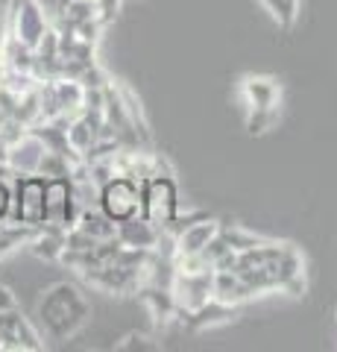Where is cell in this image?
I'll return each mask as SVG.
<instances>
[{"instance_id": "5bb4252c", "label": "cell", "mask_w": 337, "mask_h": 352, "mask_svg": "<svg viewBox=\"0 0 337 352\" xmlns=\"http://www.w3.org/2000/svg\"><path fill=\"white\" fill-rule=\"evenodd\" d=\"M161 229L153 226L147 217H129L124 223H117V241L124 247H135V250H156Z\"/></svg>"}, {"instance_id": "ba28073f", "label": "cell", "mask_w": 337, "mask_h": 352, "mask_svg": "<svg viewBox=\"0 0 337 352\" xmlns=\"http://www.w3.org/2000/svg\"><path fill=\"white\" fill-rule=\"evenodd\" d=\"M0 335H3V352H38L45 349L41 335L32 329V323L15 308L0 311Z\"/></svg>"}, {"instance_id": "44dd1931", "label": "cell", "mask_w": 337, "mask_h": 352, "mask_svg": "<svg viewBox=\"0 0 337 352\" xmlns=\"http://www.w3.org/2000/svg\"><path fill=\"white\" fill-rule=\"evenodd\" d=\"M12 217V182L0 179V220Z\"/></svg>"}, {"instance_id": "7c38bea8", "label": "cell", "mask_w": 337, "mask_h": 352, "mask_svg": "<svg viewBox=\"0 0 337 352\" xmlns=\"http://www.w3.org/2000/svg\"><path fill=\"white\" fill-rule=\"evenodd\" d=\"M135 294L141 296V302L150 308V317L156 320V326H167L179 317L176 300H173V291L167 285H141Z\"/></svg>"}, {"instance_id": "4fadbf2b", "label": "cell", "mask_w": 337, "mask_h": 352, "mask_svg": "<svg viewBox=\"0 0 337 352\" xmlns=\"http://www.w3.org/2000/svg\"><path fill=\"white\" fill-rule=\"evenodd\" d=\"M211 296L220 302H229V305H241L246 300H253L255 288L249 285L241 273L235 270H214V288H211Z\"/></svg>"}, {"instance_id": "ffe728a7", "label": "cell", "mask_w": 337, "mask_h": 352, "mask_svg": "<svg viewBox=\"0 0 337 352\" xmlns=\"http://www.w3.org/2000/svg\"><path fill=\"white\" fill-rule=\"evenodd\" d=\"M220 238L229 244L235 252H244V250H253L258 244H264L267 238H258L253 232H246L244 226H220Z\"/></svg>"}, {"instance_id": "8fae6325", "label": "cell", "mask_w": 337, "mask_h": 352, "mask_svg": "<svg viewBox=\"0 0 337 352\" xmlns=\"http://www.w3.org/2000/svg\"><path fill=\"white\" fill-rule=\"evenodd\" d=\"M45 141H41L36 132L27 129L12 147H9V168L15 173H38L41 156H45Z\"/></svg>"}, {"instance_id": "3957f363", "label": "cell", "mask_w": 337, "mask_h": 352, "mask_svg": "<svg viewBox=\"0 0 337 352\" xmlns=\"http://www.w3.org/2000/svg\"><path fill=\"white\" fill-rule=\"evenodd\" d=\"M179 212V188L173 173H153L141 179V217L165 229Z\"/></svg>"}, {"instance_id": "7a4b0ae2", "label": "cell", "mask_w": 337, "mask_h": 352, "mask_svg": "<svg viewBox=\"0 0 337 352\" xmlns=\"http://www.w3.org/2000/svg\"><path fill=\"white\" fill-rule=\"evenodd\" d=\"M241 103L246 106V129L249 135H264L279 124L281 115V85L276 76L249 74L241 80Z\"/></svg>"}, {"instance_id": "cb8c5ba5", "label": "cell", "mask_w": 337, "mask_h": 352, "mask_svg": "<svg viewBox=\"0 0 337 352\" xmlns=\"http://www.w3.org/2000/svg\"><path fill=\"white\" fill-rule=\"evenodd\" d=\"M0 352H3V335H0Z\"/></svg>"}, {"instance_id": "277c9868", "label": "cell", "mask_w": 337, "mask_h": 352, "mask_svg": "<svg viewBox=\"0 0 337 352\" xmlns=\"http://www.w3.org/2000/svg\"><path fill=\"white\" fill-rule=\"evenodd\" d=\"M45 188L47 176L15 173L12 176V220L24 226H45Z\"/></svg>"}, {"instance_id": "9c48e42d", "label": "cell", "mask_w": 337, "mask_h": 352, "mask_svg": "<svg viewBox=\"0 0 337 352\" xmlns=\"http://www.w3.org/2000/svg\"><path fill=\"white\" fill-rule=\"evenodd\" d=\"M211 288H214V270L194 273V276H179V273H173V282H170V291H173V300H176L179 314H188L194 308L209 302Z\"/></svg>"}, {"instance_id": "30bf717a", "label": "cell", "mask_w": 337, "mask_h": 352, "mask_svg": "<svg viewBox=\"0 0 337 352\" xmlns=\"http://www.w3.org/2000/svg\"><path fill=\"white\" fill-rule=\"evenodd\" d=\"M237 317V305H229V302H220V300H211L194 308L188 314H179V323L185 329H191V332H202V329H214V326H226L232 323Z\"/></svg>"}, {"instance_id": "e0dca14e", "label": "cell", "mask_w": 337, "mask_h": 352, "mask_svg": "<svg viewBox=\"0 0 337 352\" xmlns=\"http://www.w3.org/2000/svg\"><path fill=\"white\" fill-rule=\"evenodd\" d=\"M32 250L36 258H45V261H59L62 252H65V229H56V226H41L32 241L27 244Z\"/></svg>"}, {"instance_id": "6da1fadb", "label": "cell", "mask_w": 337, "mask_h": 352, "mask_svg": "<svg viewBox=\"0 0 337 352\" xmlns=\"http://www.w3.org/2000/svg\"><path fill=\"white\" fill-rule=\"evenodd\" d=\"M91 320V305L82 296L80 288L68 282H56L41 294L38 300V323L47 340H71L77 332H82Z\"/></svg>"}, {"instance_id": "5b68a950", "label": "cell", "mask_w": 337, "mask_h": 352, "mask_svg": "<svg viewBox=\"0 0 337 352\" xmlns=\"http://www.w3.org/2000/svg\"><path fill=\"white\" fill-rule=\"evenodd\" d=\"M97 206L115 223L141 214V182L129 176H112L97 188Z\"/></svg>"}, {"instance_id": "8992f818", "label": "cell", "mask_w": 337, "mask_h": 352, "mask_svg": "<svg viewBox=\"0 0 337 352\" xmlns=\"http://www.w3.org/2000/svg\"><path fill=\"white\" fill-rule=\"evenodd\" d=\"M6 32L15 41L27 44L30 50H36L47 32V15L38 6V0H12L6 15Z\"/></svg>"}, {"instance_id": "2e32d148", "label": "cell", "mask_w": 337, "mask_h": 352, "mask_svg": "<svg viewBox=\"0 0 337 352\" xmlns=\"http://www.w3.org/2000/svg\"><path fill=\"white\" fill-rule=\"evenodd\" d=\"M73 226L82 229L85 235H91L94 241H108V238H115V235H117V223L103 214V208H100V206H97V208H94V206L80 208L77 223H73Z\"/></svg>"}, {"instance_id": "603a6c76", "label": "cell", "mask_w": 337, "mask_h": 352, "mask_svg": "<svg viewBox=\"0 0 337 352\" xmlns=\"http://www.w3.org/2000/svg\"><path fill=\"white\" fill-rule=\"evenodd\" d=\"M3 120H6V115H3V109H0V124H3Z\"/></svg>"}, {"instance_id": "52a82bcc", "label": "cell", "mask_w": 337, "mask_h": 352, "mask_svg": "<svg viewBox=\"0 0 337 352\" xmlns=\"http://www.w3.org/2000/svg\"><path fill=\"white\" fill-rule=\"evenodd\" d=\"M77 214H80V203L77 194H73L71 176H50L45 188V226H56L68 232L77 223Z\"/></svg>"}, {"instance_id": "9a60e30c", "label": "cell", "mask_w": 337, "mask_h": 352, "mask_svg": "<svg viewBox=\"0 0 337 352\" xmlns=\"http://www.w3.org/2000/svg\"><path fill=\"white\" fill-rule=\"evenodd\" d=\"M217 232H220V223L211 217H202L176 235V252H202ZM176 252H173V256H176Z\"/></svg>"}, {"instance_id": "ac0fdd59", "label": "cell", "mask_w": 337, "mask_h": 352, "mask_svg": "<svg viewBox=\"0 0 337 352\" xmlns=\"http://www.w3.org/2000/svg\"><path fill=\"white\" fill-rule=\"evenodd\" d=\"M38 229L36 226H24L18 223V220H0V258L9 256V252H15L18 247H27L32 235H36Z\"/></svg>"}, {"instance_id": "7402d4cb", "label": "cell", "mask_w": 337, "mask_h": 352, "mask_svg": "<svg viewBox=\"0 0 337 352\" xmlns=\"http://www.w3.org/2000/svg\"><path fill=\"white\" fill-rule=\"evenodd\" d=\"M18 300H15V294L6 288V285H0V311H9V308H15Z\"/></svg>"}, {"instance_id": "d6986e66", "label": "cell", "mask_w": 337, "mask_h": 352, "mask_svg": "<svg viewBox=\"0 0 337 352\" xmlns=\"http://www.w3.org/2000/svg\"><path fill=\"white\" fill-rule=\"evenodd\" d=\"M281 30H290L299 18V0H258Z\"/></svg>"}]
</instances>
